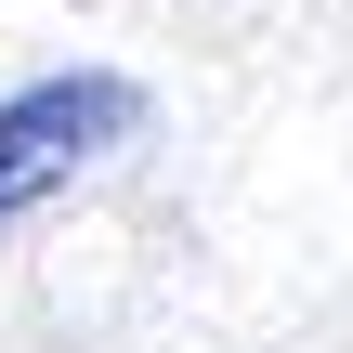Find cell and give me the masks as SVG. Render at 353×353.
I'll return each mask as SVG.
<instances>
[{
	"label": "cell",
	"instance_id": "cell-1",
	"mask_svg": "<svg viewBox=\"0 0 353 353\" xmlns=\"http://www.w3.org/2000/svg\"><path fill=\"white\" fill-rule=\"evenodd\" d=\"M144 131V92L131 79H105V65H79V79H26L13 105H0V236L26 223V210H52L105 144H131Z\"/></svg>",
	"mask_w": 353,
	"mask_h": 353
}]
</instances>
